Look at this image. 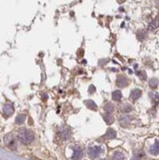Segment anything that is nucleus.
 I'll return each mask as SVG.
<instances>
[{
    "instance_id": "obj_12",
    "label": "nucleus",
    "mask_w": 159,
    "mask_h": 160,
    "mask_svg": "<svg viewBox=\"0 0 159 160\" xmlns=\"http://www.w3.org/2000/svg\"><path fill=\"white\" fill-rule=\"evenodd\" d=\"M104 120L106 121L107 124H112L113 123V121H114V118H113V116L110 114V113H107V114L104 115Z\"/></svg>"
},
{
    "instance_id": "obj_24",
    "label": "nucleus",
    "mask_w": 159,
    "mask_h": 160,
    "mask_svg": "<svg viewBox=\"0 0 159 160\" xmlns=\"http://www.w3.org/2000/svg\"><path fill=\"white\" fill-rule=\"evenodd\" d=\"M117 1H118V3L121 4V3H124V2L126 1V0H117Z\"/></svg>"
},
{
    "instance_id": "obj_16",
    "label": "nucleus",
    "mask_w": 159,
    "mask_h": 160,
    "mask_svg": "<svg viewBox=\"0 0 159 160\" xmlns=\"http://www.w3.org/2000/svg\"><path fill=\"white\" fill-rule=\"evenodd\" d=\"M86 106H88V108H91V109H93V110L96 109L95 103L92 101V100H88V101H86Z\"/></svg>"
},
{
    "instance_id": "obj_21",
    "label": "nucleus",
    "mask_w": 159,
    "mask_h": 160,
    "mask_svg": "<svg viewBox=\"0 0 159 160\" xmlns=\"http://www.w3.org/2000/svg\"><path fill=\"white\" fill-rule=\"evenodd\" d=\"M157 26H158V22H157V20L155 21V23H154V21H153L152 23H150V24H149V27H148V29L151 30H155L156 28H157Z\"/></svg>"
},
{
    "instance_id": "obj_8",
    "label": "nucleus",
    "mask_w": 159,
    "mask_h": 160,
    "mask_svg": "<svg viewBox=\"0 0 159 160\" xmlns=\"http://www.w3.org/2000/svg\"><path fill=\"white\" fill-rule=\"evenodd\" d=\"M13 112H14V107H13L12 104L8 103V104L5 105L4 106V113L5 114H6L7 116H10Z\"/></svg>"
},
{
    "instance_id": "obj_18",
    "label": "nucleus",
    "mask_w": 159,
    "mask_h": 160,
    "mask_svg": "<svg viewBox=\"0 0 159 160\" xmlns=\"http://www.w3.org/2000/svg\"><path fill=\"white\" fill-rule=\"evenodd\" d=\"M149 86H150V87H152V89H155V87H157V86H158V80L157 79H151L149 81Z\"/></svg>"
},
{
    "instance_id": "obj_10",
    "label": "nucleus",
    "mask_w": 159,
    "mask_h": 160,
    "mask_svg": "<svg viewBox=\"0 0 159 160\" xmlns=\"http://www.w3.org/2000/svg\"><path fill=\"white\" fill-rule=\"evenodd\" d=\"M106 136L107 139H109V140H112V139H115L116 138V132H115L113 129H109L108 131H107L106 133Z\"/></svg>"
},
{
    "instance_id": "obj_17",
    "label": "nucleus",
    "mask_w": 159,
    "mask_h": 160,
    "mask_svg": "<svg viewBox=\"0 0 159 160\" xmlns=\"http://www.w3.org/2000/svg\"><path fill=\"white\" fill-rule=\"evenodd\" d=\"M61 136L63 138V140H68L69 139V136H70V131L69 130H64L62 133H61Z\"/></svg>"
},
{
    "instance_id": "obj_3",
    "label": "nucleus",
    "mask_w": 159,
    "mask_h": 160,
    "mask_svg": "<svg viewBox=\"0 0 159 160\" xmlns=\"http://www.w3.org/2000/svg\"><path fill=\"white\" fill-rule=\"evenodd\" d=\"M5 143L7 144V146L10 148H16V141H15L14 138L12 136V135H7L6 136H5Z\"/></svg>"
},
{
    "instance_id": "obj_5",
    "label": "nucleus",
    "mask_w": 159,
    "mask_h": 160,
    "mask_svg": "<svg viewBox=\"0 0 159 160\" xmlns=\"http://www.w3.org/2000/svg\"><path fill=\"white\" fill-rule=\"evenodd\" d=\"M116 84L118 87H124L128 85V79L125 76H118V78L116 80Z\"/></svg>"
},
{
    "instance_id": "obj_23",
    "label": "nucleus",
    "mask_w": 159,
    "mask_h": 160,
    "mask_svg": "<svg viewBox=\"0 0 159 160\" xmlns=\"http://www.w3.org/2000/svg\"><path fill=\"white\" fill-rule=\"evenodd\" d=\"M94 90H95V87H94V86H91V87H89V92H91V94H93Z\"/></svg>"
},
{
    "instance_id": "obj_19",
    "label": "nucleus",
    "mask_w": 159,
    "mask_h": 160,
    "mask_svg": "<svg viewBox=\"0 0 159 160\" xmlns=\"http://www.w3.org/2000/svg\"><path fill=\"white\" fill-rule=\"evenodd\" d=\"M121 110L123 111V112L128 113V112H130V111H132V106L129 104H124V105H122Z\"/></svg>"
},
{
    "instance_id": "obj_20",
    "label": "nucleus",
    "mask_w": 159,
    "mask_h": 160,
    "mask_svg": "<svg viewBox=\"0 0 159 160\" xmlns=\"http://www.w3.org/2000/svg\"><path fill=\"white\" fill-rule=\"evenodd\" d=\"M26 120V116L25 115H19L16 118V123L17 124H23Z\"/></svg>"
},
{
    "instance_id": "obj_9",
    "label": "nucleus",
    "mask_w": 159,
    "mask_h": 160,
    "mask_svg": "<svg viewBox=\"0 0 159 160\" xmlns=\"http://www.w3.org/2000/svg\"><path fill=\"white\" fill-rule=\"evenodd\" d=\"M122 98V92L120 90H115L112 94V99L115 100V101H120Z\"/></svg>"
},
{
    "instance_id": "obj_6",
    "label": "nucleus",
    "mask_w": 159,
    "mask_h": 160,
    "mask_svg": "<svg viewBox=\"0 0 159 160\" xmlns=\"http://www.w3.org/2000/svg\"><path fill=\"white\" fill-rule=\"evenodd\" d=\"M140 95H142V90L138 89H135L131 92L130 97H131V99H133V100H137V99L140 98Z\"/></svg>"
},
{
    "instance_id": "obj_4",
    "label": "nucleus",
    "mask_w": 159,
    "mask_h": 160,
    "mask_svg": "<svg viewBox=\"0 0 159 160\" xmlns=\"http://www.w3.org/2000/svg\"><path fill=\"white\" fill-rule=\"evenodd\" d=\"M83 155H84L83 149L80 148V146H77V148H75V149H74L72 158H73V160H80L82 157H83Z\"/></svg>"
},
{
    "instance_id": "obj_13",
    "label": "nucleus",
    "mask_w": 159,
    "mask_h": 160,
    "mask_svg": "<svg viewBox=\"0 0 159 160\" xmlns=\"http://www.w3.org/2000/svg\"><path fill=\"white\" fill-rule=\"evenodd\" d=\"M113 160H125V155L122 152H116L113 156Z\"/></svg>"
},
{
    "instance_id": "obj_22",
    "label": "nucleus",
    "mask_w": 159,
    "mask_h": 160,
    "mask_svg": "<svg viewBox=\"0 0 159 160\" xmlns=\"http://www.w3.org/2000/svg\"><path fill=\"white\" fill-rule=\"evenodd\" d=\"M137 74H138V76L140 77V78L142 79V80H145V79H147V77H145L147 75H145V73L143 71H138Z\"/></svg>"
},
{
    "instance_id": "obj_14",
    "label": "nucleus",
    "mask_w": 159,
    "mask_h": 160,
    "mask_svg": "<svg viewBox=\"0 0 159 160\" xmlns=\"http://www.w3.org/2000/svg\"><path fill=\"white\" fill-rule=\"evenodd\" d=\"M150 153L153 154V155H157L158 154V141H156L155 145H153L152 148H150Z\"/></svg>"
},
{
    "instance_id": "obj_25",
    "label": "nucleus",
    "mask_w": 159,
    "mask_h": 160,
    "mask_svg": "<svg viewBox=\"0 0 159 160\" xmlns=\"http://www.w3.org/2000/svg\"><path fill=\"white\" fill-rule=\"evenodd\" d=\"M101 160H106V159H101Z\"/></svg>"
},
{
    "instance_id": "obj_1",
    "label": "nucleus",
    "mask_w": 159,
    "mask_h": 160,
    "mask_svg": "<svg viewBox=\"0 0 159 160\" xmlns=\"http://www.w3.org/2000/svg\"><path fill=\"white\" fill-rule=\"evenodd\" d=\"M18 139H19V141L22 143L29 144L34 141L35 135L32 131L27 130V129H23V130H20L19 133H18Z\"/></svg>"
},
{
    "instance_id": "obj_2",
    "label": "nucleus",
    "mask_w": 159,
    "mask_h": 160,
    "mask_svg": "<svg viewBox=\"0 0 159 160\" xmlns=\"http://www.w3.org/2000/svg\"><path fill=\"white\" fill-rule=\"evenodd\" d=\"M102 152V149L100 146H93V148H88V156L89 158H96V157H98L99 155H100V153Z\"/></svg>"
},
{
    "instance_id": "obj_11",
    "label": "nucleus",
    "mask_w": 159,
    "mask_h": 160,
    "mask_svg": "<svg viewBox=\"0 0 159 160\" xmlns=\"http://www.w3.org/2000/svg\"><path fill=\"white\" fill-rule=\"evenodd\" d=\"M147 37V33H145V30H140L138 32V38L140 40H143L144 38Z\"/></svg>"
},
{
    "instance_id": "obj_7",
    "label": "nucleus",
    "mask_w": 159,
    "mask_h": 160,
    "mask_svg": "<svg viewBox=\"0 0 159 160\" xmlns=\"http://www.w3.org/2000/svg\"><path fill=\"white\" fill-rule=\"evenodd\" d=\"M130 121H131V117L127 114H124L120 117V123H121L122 126H127L128 124L130 123Z\"/></svg>"
},
{
    "instance_id": "obj_15",
    "label": "nucleus",
    "mask_w": 159,
    "mask_h": 160,
    "mask_svg": "<svg viewBox=\"0 0 159 160\" xmlns=\"http://www.w3.org/2000/svg\"><path fill=\"white\" fill-rule=\"evenodd\" d=\"M104 109L107 113H111L112 111L114 110V106H113V104H111V103H107V104H105Z\"/></svg>"
}]
</instances>
